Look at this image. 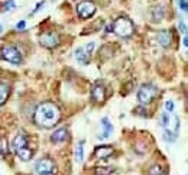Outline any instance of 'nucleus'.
Returning <instances> with one entry per match:
<instances>
[{"label":"nucleus","mask_w":188,"mask_h":175,"mask_svg":"<svg viewBox=\"0 0 188 175\" xmlns=\"http://www.w3.org/2000/svg\"><path fill=\"white\" fill-rule=\"evenodd\" d=\"M59 119H61V112H59L58 106L54 103H49V101L41 103L33 113L35 123L45 129L54 127L59 122Z\"/></svg>","instance_id":"obj_1"},{"label":"nucleus","mask_w":188,"mask_h":175,"mask_svg":"<svg viewBox=\"0 0 188 175\" xmlns=\"http://www.w3.org/2000/svg\"><path fill=\"white\" fill-rule=\"evenodd\" d=\"M112 31L117 36H120V38H129L133 33L135 26H133V23H132L130 19H127V18H119V19H116L112 23Z\"/></svg>","instance_id":"obj_2"},{"label":"nucleus","mask_w":188,"mask_h":175,"mask_svg":"<svg viewBox=\"0 0 188 175\" xmlns=\"http://www.w3.org/2000/svg\"><path fill=\"white\" fill-rule=\"evenodd\" d=\"M156 94H158V87L155 84L146 82V84H142L140 89L138 90V100L142 104H148L153 100Z\"/></svg>","instance_id":"obj_3"},{"label":"nucleus","mask_w":188,"mask_h":175,"mask_svg":"<svg viewBox=\"0 0 188 175\" xmlns=\"http://www.w3.org/2000/svg\"><path fill=\"white\" fill-rule=\"evenodd\" d=\"M0 57L3 59H6L7 62H12V64H16L19 65L22 62V55L19 52V49L16 46H3L2 51H0Z\"/></svg>","instance_id":"obj_4"},{"label":"nucleus","mask_w":188,"mask_h":175,"mask_svg":"<svg viewBox=\"0 0 188 175\" xmlns=\"http://www.w3.org/2000/svg\"><path fill=\"white\" fill-rule=\"evenodd\" d=\"M35 171L39 175H55V165L51 159H39L35 163Z\"/></svg>","instance_id":"obj_5"},{"label":"nucleus","mask_w":188,"mask_h":175,"mask_svg":"<svg viewBox=\"0 0 188 175\" xmlns=\"http://www.w3.org/2000/svg\"><path fill=\"white\" fill-rule=\"evenodd\" d=\"M94 49V44L90 42L84 46H78L75 49V59L80 62V64H87L90 61V55H91V51Z\"/></svg>","instance_id":"obj_6"},{"label":"nucleus","mask_w":188,"mask_h":175,"mask_svg":"<svg viewBox=\"0 0 188 175\" xmlns=\"http://www.w3.org/2000/svg\"><path fill=\"white\" fill-rule=\"evenodd\" d=\"M39 42L45 48H55L59 44V36L55 32H46V33H42L39 36Z\"/></svg>","instance_id":"obj_7"},{"label":"nucleus","mask_w":188,"mask_h":175,"mask_svg":"<svg viewBox=\"0 0 188 175\" xmlns=\"http://www.w3.org/2000/svg\"><path fill=\"white\" fill-rule=\"evenodd\" d=\"M77 13L81 19H88L96 13V6L91 2H82L77 6Z\"/></svg>","instance_id":"obj_8"},{"label":"nucleus","mask_w":188,"mask_h":175,"mask_svg":"<svg viewBox=\"0 0 188 175\" xmlns=\"http://www.w3.org/2000/svg\"><path fill=\"white\" fill-rule=\"evenodd\" d=\"M163 127H165L166 132L178 135V130H179V119H178V116L174 114V113H168V119H166Z\"/></svg>","instance_id":"obj_9"},{"label":"nucleus","mask_w":188,"mask_h":175,"mask_svg":"<svg viewBox=\"0 0 188 175\" xmlns=\"http://www.w3.org/2000/svg\"><path fill=\"white\" fill-rule=\"evenodd\" d=\"M91 97H93L94 101L101 103L106 99V89L101 84H96V85L93 87V90H91Z\"/></svg>","instance_id":"obj_10"},{"label":"nucleus","mask_w":188,"mask_h":175,"mask_svg":"<svg viewBox=\"0 0 188 175\" xmlns=\"http://www.w3.org/2000/svg\"><path fill=\"white\" fill-rule=\"evenodd\" d=\"M158 42L161 44V46L168 48L171 45V42H172V33H171V31H166V29L161 31L158 33Z\"/></svg>","instance_id":"obj_11"},{"label":"nucleus","mask_w":188,"mask_h":175,"mask_svg":"<svg viewBox=\"0 0 188 175\" xmlns=\"http://www.w3.org/2000/svg\"><path fill=\"white\" fill-rule=\"evenodd\" d=\"M101 126H103V133L101 135H99L97 136V139L99 140H104V139H107L110 135H112V132H113V125L109 122V119L107 117H104L103 120H101Z\"/></svg>","instance_id":"obj_12"},{"label":"nucleus","mask_w":188,"mask_h":175,"mask_svg":"<svg viewBox=\"0 0 188 175\" xmlns=\"http://www.w3.org/2000/svg\"><path fill=\"white\" fill-rule=\"evenodd\" d=\"M12 146H13V149L16 150V153H18V152L26 149V146H28V140H26V138H25L23 135H18V136L13 139Z\"/></svg>","instance_id":"obj_13"},{"label":"nucleus","mask_w":188,"mask_h":175,"mask_svg":"<svg viewBox=\"0 0 188 175\" xmlns=\"http://www.w3.org/2000/svg\"><path fill=\"white\" fill-rule=\"evenodd\" d=\"M113 153V148L112 146H99L96 150H94V156L99 159H106Z\"/></svg>","instance_id":"obj_14"},{"label":"nucleus","mask_w":188,"mask_h":175,"mask_svg":"<svg viewBox=\"0 0 188 175\" xmlns=\"http://www.w3.org/2000/svg\"><path fill=\"white\" fill-rule=\"evenodd\" d=\"M68 139V132H67V129H58V130H55L54 133H52V136H51V140L54 142V143H61V142H65Z\"/></svg>","instance_id":"obj_15"},{"label":"nucleus","mask_w":188,"mask_h":175,"mask_svg":"<svg viewBox=\"0 0 188 175\" xmlns=\"http://www.w3.org/2000/svg\"><path fill=\"white\" fill-rule=\"evenodd\" d=\"M9 93H10V89L9 85L5 84V82H0V106H3L9 97Z\"/></svg>","instance_id":"obj_16"},{"label":"nucleus","mask_w":188,"mask_h":175,"mask_svg":"<svg viewBox=\"0 0 188 175\" xmlns=\"http://www.w3.org/2000/svg\"><path fill=\"white\" fill-rule=\"evenodd\" d=\"M82 159H84V140H81L77 145V149H75V161H77V163H81Z\"/></svg>","instance_id":"obj_17"},{"label":"nucleus","mask_w":188,"mask_h":175,"mask_svg":"<svg viewBox=\"0 0 188 175\" xmlns=\"http://www.w3.org/2000/svg\"><path fill=\"white\" fill-rule=\"evenodd\" d=\"M163 16H165V10H163V7H162V6H156V7L153 9V12H152V18H153V20H162Z\"/></svg>","instance_id":"obj_18"},{"label":"nucleus","mask_w":188,"mask_h":175,"mask_svg":"<svg viewBox=\"0 0 188 175\" xmlns=\"http://www.w3.org/2000/svg\"><path fill=\"white\" fill-rule=\"evenodd\" d=\"M0 153H2L3 156L9 155V143L5 138H0Z\"/></svg>","instance_id":"obj_19"},{"label":"nucleus","mask_w":188,"mask_h":175,"mask_svg":"<svg viewBox=\"0 0 188 175\" xmlns=\"http://www.w3.org/2000/svg\"><path fill=\"white\" fill-rule=\"evenodd\" d=\"M18 155H19V158H20L22 161H29V159L32 158V155H33V153H32V150H31V149H28V148H26V149H23V150L18 152Z\"/></svg>","instance_id":"obj_20"},{"label":"nucleus","mask_w":188,"mask_h":175,"mask_svg":"<svg viewBox=\"0 0 188 175\" xmlns=\"http://www.w3.org/2000/svg\"><path fill=\"white\" fill-rule=\"evenodd\" d=\"M162 174H163V169L161 165H153L149 169V175H162Z\"/></svg>","instance_id":"obj_21"},{"label":"nucleus","mask_w":188,"mask_h":175,"mask_svg":"<svg viewBox=\"0 0 188 175\" xmlns=\"http://www.w3.org/2000/svg\"><path fill=\"white\" fill-rule=\"evenodd\" d=\"M176 138H178V135L176 133H171V132H163V139L166 140V142H174V140H176Z\"/></svg>","instance_id":"obj_22"},{"label":"nucleus","mask_w":188,"mask_h":175,"mask_svg":"<svg viewBox=\"0 0 188 175\" xmlns=\"http://www.w3.org/2000/svg\"><path fill=\"white\" fill-rule=\"evenodd\" d=\"M112 172V168H96V175H110Z\"/></svg>","instance_id":"obj_23"},{"label":"nucleus","mask_w":188,"mask_h":175,"mask_svg":"<svg viewBox=\"0 0 188 175\" xmlns=\"http://www.w3.org/2000/svg\"><path fill=\"white\" fill-rule=\"evenodd\" d=\"M165 112H168V113L174 112V101L172 100H166L165 101Z\"/></svg>","instance_id":"obj_24"},{"label":"nucleus","mask_w":188,"mask_h":175,"mask_svg":"<svg viewBox=\"0 0 188 175\" xmlns=\"http://www.w3.org/2000/svg\"><path fill=\"white\" fill-rule=\"evenodd\" d=\"M16 7V5L13 3V0H9V2L5 5V9H3V12H9V10H12V9H15Z\"/></svg>","instance_id":"obj_25"},{"label":"nucleus","mask_w":188,"mask_h":175,"mask_svg":"<svg viewBox=\"0 0 188 175\" xmlns=\"http://www.w3.org/2000/svg\"><path fill=\"white\" fill-rule=\"evenodd\" d=\"M178 26H179V31L185 35L187 33V25H185V22L182 20V19H179V22H178Z\"/></svg>","instance_id":"obj_26"},{"label":"nucleus","mask_w":188,"mask_h":175,"mask_svg":"<svg viewBox=\"0 0 188 175\" xmlns=\"http://www.w3.org/2000/svg\"><path fill=\"white\" fill-rule=\"evenodd\" d=\"M179 7H181V10H182V12H187V9H188L187 0H179Z\"/></svg>","instance_id":"obj_27"},{"label":"nucleus","mask_w":188,"mask_h":175,"mask_svg":"<svg viewBox=\"0 0 188 175\" xmlns=\"http://www.w3.org/2000/svg\"><path fill=\"white\" fill-rule=\"evenodd\" d=\"M25 28H26V22H25V20L18 22V25H16V29H18V31H23Z\"/></svg>","instance_id":"obj_28"},{"label":"nucleus","mask_w":188,"mask_h":175,"mask_svg":"<svg viewBox=\"0 0 188 175\" xmlns=\"http://www.w3.org/2000/svg\"><path fill=\"white\" fill-rule=\"evenodd\" d=\"M136 114H139V116H142V117H146L148 116V113H145V109H142V107H139V109H136V112H135Z\"/></svg>","instance_id":"obj_29"},{"label":"nucleus","mask_w":188,"mask_h":175,"mask_svg":"<svg viewBox=\"0 0 188 175\" xmlns=\"http://www.w3.org/2000/svg\"><path fill=\"white\" fill-rule=\"evenodd\" d=\"M182 44H184V46H185V48L188 46V38H187V33L184 35V41H182Z\"/></svg>","instance_id":"obj_30"},{"label":"nucleus","mask_w":188,"mask_h":175,"mask_svg":"<svg viewBox=\"0 0 188 175\" xmlns=\"http://www.w3.org/2000/svg\"><path fill=\"white\" fill-rule=\"evenodd\" d=\"M0 33H2V25H0Z\"/></svg>","instance_id":"obj_31"}]
</instances>
